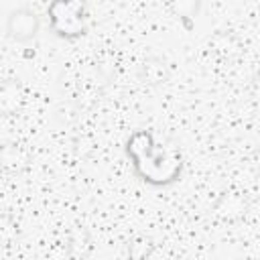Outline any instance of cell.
Wrapping results in <instances>:
<instances>
[{
  "label": "cell",
  "mask_w": 260,
  "mask_h": 260,
  "mask_svg": "<svg viewBox=\"0 0 260 260\" xmlns=\"http://www.w3.org/2000/svg\"><path fill=\"white\" fill-rule=\"evenodd\" d=\"M81 112H83V110L79 108V104H77L75 100H63V102L57 106L55 116H57V120H59L61 124H73V122L79 120V114H81Z\"/></svg>",
  "instance_id": "30bf717a"
},
{
  "label": "cell",
  "mask_w": 260,
  "mask_h": 260,
  "mask_svg": "<svg viewBox=\"0 0 260 260\" xmlns=\"http://www.w3.org/2000/svg\"><path fill=\"white\" fill-rule=\"evenodd\" d=\"M154 252V242L148 236H136L128 244V258L130 260H146Z\"/></svg>",
  "instance_id": "9c48e42d"
},
{
  "label": "cell",
  "mask_w": 260,
  "mask_h": 260,
  "mask_svg": "<svg viewBox=\"0 0 260 260\" xmlns=\"http://www.w3.org/2000/svg\"><path fill=\"white\" fill-rule=\"evenodd\" d=\"M24 104V85L18 79L0 83V116H14Z\"/></svg>",
  "instance_id": "277c9868"
},
{
  "label": "cell",
  "mask_w": 260,
  "mask_h": 260,
  "mask_svg": "<svg viewBox=\"0 0 260 260\" xmlns=\"http://www.w3.org/2000/svg\"><path fill=\"white\" fill-rule=\"evenodd\" d=\"M215 215H219L223 221H236L244 215L246 205L238 195H223L219 199V203L215 205Z\"/></svg>",
  "instance_id": "52a82bcc"
},
{
  "label": "cell",
  "mask_w": 260,
  "mask_h": 260,
  "mask_svg": "<svg viewBox=\"0 0 260 260\" xmlns=\"http://www.w3.org/2000/svg\"><path fill=\"white\" fill-rule=\"evenodd\" d=\"M207 51L221 61H232L240 55V41L230 32H215L207 39Z\"/></svg>",
  "instance_id": "5b68a950"
},
{
  "label": "cell",
  "mask_w": 260,
  "mask_h": 260,
  "mask_svg": "<svg viewBox=\"0 0 260 260\" xmlns=\"http://www.w3.org/2000/svg\"><path fill=\"white\" fill-rule=\"evenodd\" d=\"M18 238V223L8 211H0V248H8Z\"/></svg>",
  "instance_id": "ba28073f"
},
{
  "label": "cell",
  "mask_w": 260,
  "mask_h": 260,
  "mask_svg": "<svg viewBox=\"0 0 260 260\" xmlns=\"http://www.w3.org/2000/svg\"><path fill=\"white\" fill-rule=\"evenodd\" d=\"M39 30H41V16L35 10L20 6V8H14L8 12V16H6L8 39H12L16 43H28L39 35Z\"/></svg>",
  "instance_id": "7a4b0ae2"
},
{
  "label": "cell",
  "mask_w": 260,
  "mask_h": 260,
  "mask_svg": "<svg viewBox=\"0 0 260 260\" xmlns=\"http://www.w3.org/2000/svg\"><path fill=\"white\" fill-rule=\"evenodd\" d=\"M49 26L59 39H79L87 30V12L83 2L57 0L49 6Z\"/></svg>",
  "instance_id": "6da1fadb"
},
{
  "label": "cell",
  "mask_w": 260,
  "mask_h": 260,
  "mask_svg": "<svg viewBox=\"0 0 260 260\" xmlns=\"http://www.w3.org/2000/svg\"><path fill=\"white\" fill-rule=\"evenodd\" d=\"M169 77H171V65L162 57L150 55L140 63V79L146 85H160L169 81Z\"/></svg>",
  "instance_id": "8992f818"
},
{
  "label": "cell",
  "mask_w": 260,
  "mask_h": 260,
  "mask_svg": "<svg viewBox=\"0 0 260 260\" xmlns=\"http://www.w3.org/2000/svg\"><path fill=\"white\" fill-rule=\"evenodd\" d=\"M30 152L22 144L8 142L0 146V169L8 175H20L30 165Z\"/></svg>",
  "instance_id": "3957f363"
},
{
  "label": "cell",
  "mask_w": 260,
  "mask_h": 260,
  "mask_svg": "<svg viewBox=\"0 0 260 260\" xmlns=\"http://www.w3.org/2000/svg\"><path fill=\"white\" fill-rule=\"evenodd\" d=\"M175 260H179V258H175Z\"/></svg>",
  "instance_id": "8fae6325"
}]
</instances>
